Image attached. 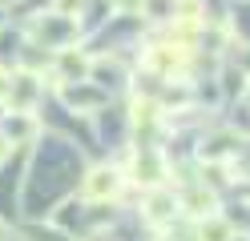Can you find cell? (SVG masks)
<instances>
[{"label": "cell", "instance_id": "cell-1", "mask_svg": "<svg viewBox=\"0 0 250 241\" xmlns=\"http://www.w3.org/2000/svg\"><path fill=\"white\" fill-rule=\"evenodd\" d=\"M121 169H113V165H97V169H89V177L81 181V193L89 201H109V197H117L121 193Z\"/></svg>", "mask_w": 250, "mask_h": 241}, {"label": "cell", "instance_id": "cell-2", "mask_svg": "<svg viewBox=\"0 0 250 241\" xmlns=\"http://www.w3.org/2000/svg\"><path fill=\"white\" fill-rule=\"evenodd\" d=\"M182 209V201L174 197V193H166L162 185H153L149 193H146V221H153V225H166L169 217H174Z\"/></svg>", "mask_w": 250, "mask_h": 241}, {"label": "cell", "instance_id": "cell-3", "mask_svg": "<svg viewBox=\"0 0 250 241\" xmlns=\"http://www.w3.org/2000/svg\"><path fill=\"white\" fill-rule=\"evenodd\" d=\"M133 173H137V181H146V185L153 189V185L166 181L169 169H166V157H162L158 149H149V145H146V149L137 153V169H133Z\"/></svg>", "mask_w": 250, "mask_h": 241}, {"label": "cell", "instance_id": "cell-4", "mask_svg": "<svg viewBox=\"0 0 250 241\" xmlns=\"http://www.w3.org/2000/svg\"><path fill=\"white\" fill-rule=\"evenodd\" d=\"M198 241H234V225L218 213H206L198 225Z\"/></svg>", "mask_w": 250, "mask_h": 241}, {"label": "cell", "instance_id": "cell-5", "mask_svg": "<svg viewBox=\"0 0 250 241\" xmlns=\"http://www.w3.org/2000/svg\"><path fill=\"white\" fill-rule=\"evenodd\" d=\"M85 8V0H53V12L57 16H77Z\"/></svg>", "mask_w": 250, "mask_h": 241}, {"label": "cell", "instance_id": "cell-6", "mask_svg": "<svg viewBox=\"0 0 250 241\" xmlns=\"http://www.w3.org/2000/svg\"><path fill=\"white\" fill-rule=\"evenodd\" d=\"M109 8L121 12V16H129V12H142V0H109Z\"/></svg>", "mask_w": 250, "mask_h": 241}, {"label": "cell", "instance_id": "cell-7", "mask_svg": "<svg viewBox=\"0 0 250 241\" xmlns=\"http://www.w3.org/2000/svg\"><path fill=\"white\" fill-rule=\"evenodd\" d=\"M0 241H8V225L4 221H0Z\"/></svg>", "mask_w": 250, "mask_h": 241}]
</instances>
